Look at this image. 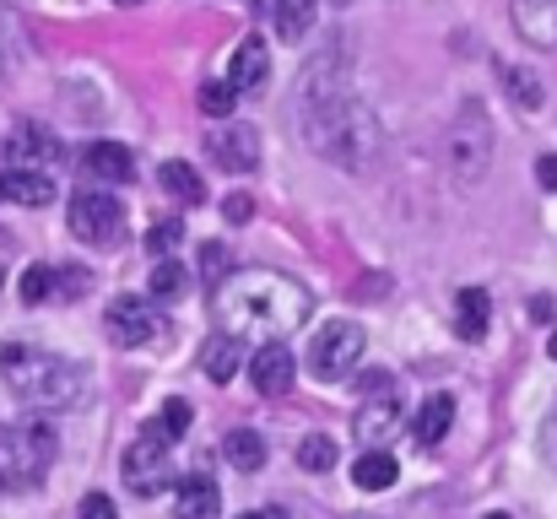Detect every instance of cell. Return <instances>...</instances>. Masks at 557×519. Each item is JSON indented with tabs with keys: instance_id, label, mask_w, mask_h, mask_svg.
I'll list each match as a JSON object with an SVG mask.
<instances>
[{
	"instance_id": "6da1fadb",
	"label": "cell",
	"mask_w": 557,
	"mask_h": 519,
	"mask_svg": "<svg viewBox=\"0 0 557 519\" xmlns=\"http://www.w3.org/2000/svg\"><path fill=\"white\" fill-rule=\"evenodd\" d=\"M211 314L216 336H227L233 346H282L314 314V298L282 271H227L211 293Z\"/></svg>"
},
{
	"instance_id": "7a4b0ae2",
	"label": "cell",
	"mask_w": 557,
	"mask_h": 519,
	"mask_svg": "<svg viewBox=\"0 0 557 519\" xmlns=\"http://www.w3.org/2000/svg\"><path fill=\"white\" fill-rule=\"evenodd\" d=\"M298 120H304V136L320 158L342 163V169H363L379 141V125L363 109L358 92H347L342 82L336 87H320L314 76H304V92H298Z\"/></svg>"
},
{
	"instance_id": "3957f363",
	"label": "cell",
	"mask_w": 557,
	"mask_h": 519,
	"mask_svg": "<svg viewBox=\"0 0 557 519\" xmlns=\"http://www.w3.org/2000/svg\"><path fill=\"white\" fill-rule=\"evenodd\" d=\"M0 379L5 390H16V400L38 406V411H76L92 390V373L60 351H44V346H0Z\"/></svg>"
},
{
	"instance_id": "277c9868",
	"label": "cell",
	"mask_w": 557,
	"mask_h": 519,
	"mask_svg": "<svg viewBox=\"0 0 557 519\" xmlns=\"http://www.w3.org/2000/svg\"><path fill=\"white\" fill-rule=\"evenodd\" d=\"M54 466V433L44 422L0 428V493H27Z\"/></svg>"
},
{
	"instance_id": "5b68a950",
	"label": "cell",
	"mask_w": 557,
	"mask_h": 519,
	"mask_svg": "<svg viewBox=\"0 0 557 519\" xmlns=\"http://www.w3.org/2000/svg\"><path fill=\"white\" fill-rule=\"evenodd\" d=\"M363 346H369V336H363V325H352V320H331L320 336H314V346H309V373L314 379H347L358 362H363Z\"/></svg>"
},
{
	"instance_id": "8992f818",
	"label": "cell",
	"mask_w": 557,
	"mask_h": 519,
	"mask_svg": "<svg viewBox=\"0 0 557 519\" xmlns=\"http://www.w3.org/2000/svg\"><path fill=\"white\" fill-rule=\"evenodd\" d=\"M71 233L92 249H109L125 238V206L114 195H76L71 200Z\"/></svg>"
},
{
	"instance_id": "52a82bcc",
	"label": "cell",
	"mask_w": 557,
	"mask_h": 519,
	"mask_svg": "<svg viewBox=\"0 0 557 519\" xmlns=\"http://www.w3.org/2000/svg\"><path fill=\"white\" fill-rule=\"evenodd\" d=\"M174 482V466H169V444H158L152 433H141L131 449H125V487L136 498H152Z\"/></svg>"
},
{
	"instance_id": "ba28073f",
	"label": "cell",
	"mask_w": 557,
	"mask_h": 519,
	"mask_svg": "<svg viewBox=\"0 0 557 519\" xmlns=\"http://www.w3.org/2000/svg\"><path fill=\"white\" fill-rule=\"evenodd\" d=\"M60 141L38 125H16L0 136V169H27V173H44L49 163H60Z\"/></svg>"
},
{
	"instance_id": "9c48e42d",
	"label": "cell",
	"mask_w": 557,
	"mask_h": 519,
	"mask_svg": "<svg viewBox=\"0 0 557 519\" xmlns=\"http://www.w3.org/2000/svg\"><path fill=\"white\" fill-rule=\"evenodd\" d=\"M109 336L114 346H147L163 336V314L147 298H114L109 304Z\"/></svg>"
},
{
	"instance_id": "30bf717a",
	"label": "cell",
	"mask_w": 557,
	"mask_h": 519,
	"mask_svg": "<svg viewBox=\"0 0 557 519\" xmlns=\"http://www.w3.org/2000/svg\"><path fill=\"white\" fill-rule=\"evenodd\" d=\"M363 390H369V400L358 406V417H352V428H358V438H384L389 428H395V390H389V373H369L363 379Z\"/></svg>"
},
{
	"instance_id": "8fae6325",
	"label": "cell",
	"mask_w": 557,
	"mask_h": 519,
	"mask_svg": "<svg viewBox=\"0 0 557 519\" xmlns=\"http://www.w3.org/2000/svg\"><path fill=\"white\" fill-rule=\"evenodd\" d=\"M206 147L227 173H249L260 163V131L255 125H222V131L206 136Z\"/></svg>"
},
{
	"instance_id": "7c38bea8",
	"label": "cell",
	"mask_w": 557,
	"mask_h": 519,
	"mask_svg": "<svg viewBox=\"0 0 557 519\" xmlns=\"http://www.w3.org/2000/svg\"><path fill=\"white\" fill-rule=\"evenodd\" d=\"M249 379H255L260 395H287L293 379H298V362H293L287 346H260V351L249 357Z\"/></svg>"
},
{
	"instance_id": "4fadbf2b",
	"label": "cell",
	"mask_w": 557,
	"mask_h": 519,
	"mask_svg": "<svg viewBox=\"0 0 557 519\" xmlns=\"http://www.w3.org/2000/svg\"><path fill=\"white\" fill-rule=\"evenodd\" d=\"M265 76H271L265 44H260V38H244V44L233 49V60H227V87H233V92H260Z\"/></svg>"
},
{
	"instance_id": "5bb4252c",
	"label": "cell",
	"mask_w": 557,
	"mask_h": 519,
	"mask_svg": "<svg viewBox=\"0 0 557 519\" xmlns=\"http://www.w3.org/2000/svg\"><path fill=\"white\" fill-rule=\"evenodd\" d=\"M174 515L180 519H216L222 515V493L211 477H180L174 487Z\"/></svg>"
},
{
	"instance_id": "9a60e30c",
	"label": "cell",
	"mask_w": 557,
	"mask_h": 519,
	"mask_svg": "<svg viewBox=\"0 0 557 519\" xmlns=\"http://www.w3.org/2000/svg\"><path fill=\"white\" fill-rule=\"evenodd\" d=\"M0 200L5 206H49L54 200V178L27 169H0Z\"/></svg>"
},
{
	"instance_id": "2e32d148",
	"label": "cell",
	"mask_w": 557,
	"mask_h": 519,
	"mask_svg": "<svg viewBox=\"0 0 557 519\" xmlns=\"http://www.w3.org/2000/svg\"><path fill=\"white\" fill-rule=\"evenodd\" d=\"M82 169L92 173V178L131 184V178H136V158H131V147H120V141H92V147L82 152Z\"/></svg>"
},
{
	"instance_id": "e0dca14e",
	"label": "cell",
	"mask_w": 557,
	"mask_h": 519,
	"mask_svg": "<svg viewBox=\"0 0 557 519\" xmlns=\"http://www.w3.org/2000/svg\"><path fill=\"white\" fill-rule=\"evenodd\" d=\"M515 27L542 44V49H557V0H515Z\"/></svg>"
},
{
	"instance_id": "ac0fdd59",
	"label": "cell",
	"mask_w": 557,
	"mask_h": 519,
	"mask_svg": "<svg viewBox=\"0 0 557 519\" xmlns=\"http://www.w3.org/2000/svg\"><path fill=\"white\" fill-rule=\"evenodd\" d=\"M487 325H493V298L482 287H460V298H455V331H460V342H482Z\"/></svg>"
},
{
	"instance_id": "d6986e66",
	"label": "cell",
	"mask_w": 557,
	"mask_h": 519,
	"mask_svg": "<svg viewBox=\"0 0 557 519\" xmlns=\"http://www.w3.org/2000/svg\"><path fill=\"white\" fill-rule=\"evenodd\" d=\"M449 422H455V395H428L422 400V411H417V422H411V438L422 444V449H433V444H444V433H449Z\"/></svg>"
},
{
	"instance_id": "ffe728a7",
	"label": "cell",
	"mask_w": 557,
	"mask_h": 519,
	"mask_svg": "<svg viewBox=\"0 0 557 519\" xmlns=\"http://www.w3.org/2000/svg\"><path fill=\"white\" fill-rule=\"evenodd\" d=\"M222 455H227V466H238V471H260V466H265V438L249 433V428H233L227 444H222Z\"/></svg>"
},
{
	"instance_id": "44dd1931",
	"label": "cell",
	"mask_w": 557,
	"mask_h": 519,
	"mask_svg": "<svg viewBox=\"0 0 557 519\" xmlns=\"http://www.w3.org/2000/svg\"><path fill=\"white\" fill-rule=\"evenodd\" d=\"M158 178H163V189H169L174 200H185V206H200V200H206V178L189 169V163H180V158H174V163H163Z\"/></svg>"
},
{
	"instance_id": "7402d4cb",
	"label": "cell",
	"mask_w": 557,
	"mask_h": 519,
	"mask_svg": "<svg viewBox=\"0 0 557 519\" xmlns=\"http://www.w3.org/2000/svg\"><path fill=\"white\" fill-rule=\"evenodd\" d=\"M352 482H358L363 493H384V487H395V460H389L384 449H369V455L352 466Z\"/></svg>"
},
{
	"instance_id": "603a6c76",
	"label": "cell",
	"mask_w": 557,
	"mask_h": 519,
	"mask_svg": "<svg viewBox=\"0 0 557 519\" xmlns=\"http://www.w3.org/2000/svg\"><path fill=\"white\" fill-rule=\"evenodd\" d=\"M200 362H206V379H216V384H227L233 373H238V362H244V351L227 342V336H211L206 351H200Z\"/></svg>"
},
{
	"instance_id": "cb8c5ba5",
	"label": "cell",
	"mask_w": 557,
	"mask_h": 519,
	"mask_svg": "<svg viewBox=\"0 0 557 519\" xmlns=\"http://www.w3.org/2000/svg\"><path fill=\"white\" fill-rule=\"evenodd\" d=\"M320 16V0H276V27L282 38H304Z\"/></svg>"
},
{
	"instance_id": "d4e9b609",
	"label": "cell",
	"mask_w": 557,
	"mask_h": 519,
	"mask_svg": "<svg viewBox=\"0 0 557 519\" xmlns=\"http://www.w3.org/2000/svg\"><path fill=\"white\" fill-rule=\"evenodd\" d=\"M298 466H304V471H331V466H336V438H331V433H309V438L298 444Z\"/></svg>"
},
{
	"instance_id": "484cf974",
	"label": "cell",
	"mask_w": 557,
	"mask_h": 519,
	"mask_svg": "<svg viewBox=\"0 0 557 519\" xmlns=\"http://www.w3.org/2000/svg\"><path fill=\"white\" fill-rule=\"evenodd\" d=\"M180 238H185L180 217H163V222H152V227H147V249H152V260H174Z\"/></svg>"
},
{
	"instance_id": "4316f807",
	"label": "cell",
	"mask_w": 557,
	"mask_h": 519,
	"mask_svg": "<svg viewBox=\"0 0 557 519\" xmlns=\"http://www.w3.org/2000/svg\"><path fill=\"white\" fill-rule=\"evenodd\" d=\"M180 293H185V265H180V260H158V265H152V298L169 304V298H180Z\"/></svg>"
},
{
	"instance_id": "83f0119b",
	"label": "cell",
	"mask_w": 557,
	"mask_h": 519,
	"mask_svg": "<svg viewBox=\"0 0 557 519\" xmlns=\"http://www.w3.org/2000/svg\"><path fill=\"white\" fill-rule=\"evenodd\" d=\"M16 293H22V304H49L54 298V271L49 265H27L22 282H16Z\"/></svg>"
},
{
	"instance_id": "f1b7e54d",
	"label": "cell",
	"mask_w": 557,
	"mask_h": 519,
	"mask_svg": "<svg viewBox=\"0 0 557 519\" xmlns=\"http://www.w3.org/2000/svg\"><path fill=\"white\" fill-rule=\"evenodd\" d=\"M147 433H152L158 444H174V438H185V433H189V406H185V400H169V406H163V422H152Z\"/></svg>"
},
{
	"instance_id": "f546056e",
	"label": "cell",
	"mask_w": 557,
	"mask_h": 519,
	"mask_svg": "<svg viewBox=\"0 0 557 519\" xmlns=\"http://www.w3.org/2000/svg\"><path fill=\"white\" fill-rule=\"evenodd\" d=\"M233 103H238V92H233L227 82H200V109H206L211 120H227Z\"/></svg>"
},
{
	"instance_id": "4dcf8cb0",
	"label": "cell",
	"mask_w": 557,
	"mask_h": 519,
	"mask_svg": "<svg viewBox=\"0 0 557 519\" xmlns=\"http://www.w3.org/2000/svg\"><path fill=\"white\" fill-rule=\"evenodd\" d=\"M233 265H227V249L222 244H200V276H211V282H222Z\"/></svg>"
},
{
	"instance_id": "1f68e13d",
	"label": "cell",
	"mask_w": 557,
	"mask_h": 519,
	"mask_svg": "<svg viewBox=\"0 0 557 519\" xmlns=\"http://www.w3.org/2000/svg\"><path fill=\"white\" fill-rule=\"evenodd\" d=\"M76 519H120V515H114V498H109V493H87Z\"/></svg>"
},
{
	"instance_id": "d6a6232c",
	"label": "cell",
	"mask_w": 557,
	"mask_h": 519,
	"mask_svg": "<svg viewBox=\"0 0 557 519\" xmlns=\"http://www.w3.org/2000/svg\"><path fill=\"white\" fill-rule=\"evenodd\" d=\"M222 211H227V222H238V227H244V222H249V217H255V200H249V195H244V189H233V195H227V200H222Z\"/></svg>"
},
{
	"instance_id": "836d02e7",
	"label": "cell",
	"mask_w": 557,
	"mask_h": 519,
	"mask_svg": "<svg viewBox=\"0 0 557 519\" xmlns=\"http://www.w3.org/2000/svg\"><path fill=\"white\" fill-rule=\"evenodd\" d=\"M509 82H515V98H520L525 109H536V103H542V92H536V76H525V71H509Z\"/></svg>"
},
{
	"instance_id": "e575fe53",
	"label": "cell",
	"mask_w": 557,
	"mask_h": 519,
	"mask_svg": "<svg viewBox=\"0 0 557 519\" xmlns=\"http://www.w3.org/2000/svg\"><path fill=\"white\" fill-rule=\"evenodd\" d=\"M536 178H542V189H557V152L536 163Z\"/></svg>"
},
{
	"instance_id": "d590c367",
	"label": "cell",
	"mask_w": 557,
	"mask_h": 519,
	"mask_svg": "<svg viewBox=\"0 0 557 519\" xmlns=\"http://www.w3.org/2000/svg\"><path fill=\"white\" fill-rule=\"evenodd\" d=\"M547 460L557 466V406H553V417H547Z\"/></svg>"
},
{
	"instance_id": "8d00e7d4",
	"label": "cell",
	"mask_w": 557,
	"mask_h": 519,
	"mask_svg": "<svg viewBox=\"0 0 557 519\" xmlns=\"http://www.w3.org/2000/svg\"><path fill=\"white\" fill-rule=\"evenodd\" d=\"M265 519H287V515H282V509H265Z\"/></svg>"
},
{
	"instance_id": "74e56055",
	"label": "cell",
	"mask_w": 557,
	"mask_h": 519,
	"mask_svg": "<svg viewBox=\"0 0 557 519\" xmlns=\"http://www.w3.org/2000/svg\"><path fill=\"white\" fill-rule=\"evenodd\" d=\"M547 351H553V357H557V336H553V342H547Z\"/></svg>"
},
{
	"instance_id": "f35d334b",
	"label": "cell",
	"mask_w": 557,
	"mask_h": 519,
	"mask_svg": "<svg viewBox=\"0 0 557 519\" xmlns=\"http://www.w3.org/2000/svg\"><path fill=\"white\" fill-rule=\"evenodd\" d=\"M244 519H265V515H244Z\"/></svg>"
},
{
	"instance_id": "ab89813d",
	"label": "cell",
	"mask_w": 557,
	"mask_h": 519,
	"mask_svg": "<svg viewBox=\"0 0 557 519\" xmlns=\"http://www.w3.org/2000/svg\"><path fill=\"white\" fill-rule=\"evenodd\" d=\"M487 519H509V515H487Z\"/></svg>"
},
{
	"instance_id": "60d3db41",
	"label": "cell",
	"mask_w": 557,
	"mask_h": 519,
	"mask_svg": "<svg viewBox=\"0 0 557 519\" xmlns=\"http://www.w3.org/2000/svg\"><path fill=\"white\" fill-rule=\"evenodd\" d=\"M125 5H131V0H125Z\"/></svg>"
}]
</instances>
